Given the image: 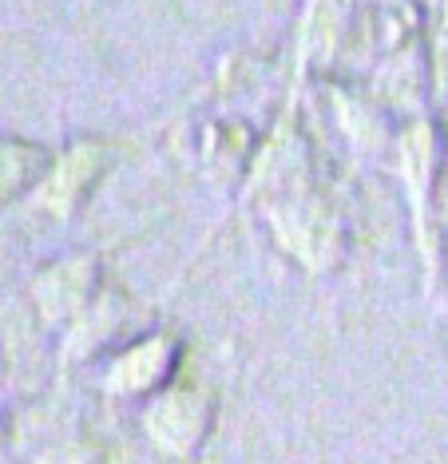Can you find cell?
<instances>
[{
    "mask_svg": "<svg viewBox=\"0 0 448 464\" xmlns=\"http://www.w3.org/2000/svg\"><path fill=\"white\" fill-rule=\"evenodd\" d=\"M147 437L170 457H187L210 429V397L195 389H170L147 409Z\"/></svg>",
    "mask_w": 448,
    "mask_h": 464,
    "instance_id": "1",
    "label": "cell"
},
{
    "mask_svg": "<svg viewBox=\"0 0 448 464\" xmlns=\"http://www.w3.org/2000/svg\"><path fill=\"white\" fill-rule=\"evenodd\" d=\"M278 238L286 242V250H294L306 266H326V258H334V242L337 227L329 223V215L322 207H286L274 215Z\"/></svg>",
    "mask_w": 448,
    "mask_h": 464,
    "instance_id": "2",
    "label": "cell"
},
{
    "mask_svg": "<svg viewBox=\"0 0 448 464\" xmlns=\"http://www.w3.org/2000/svg\"><path fill=\"white\" fill-rule=\"evenodd\" d=\"M92 262L88 258H72V262H60L52 266L48 274H40L36 282V305L48 322H63L88 302V290H92Z\"/></svg>",
    "mask_w": 448,
    "mask_h": 464,
    "instance_id": "3",
    "label": "cell"
},
{
    "mask_svg": "<svg viewBox=\"0 0 448 464\" xmlns=\"http://www.w3.org/2000/svg\"><path fill=\"white\" fill-rule=\"evenodd\" d=\"M167 365H170V342L151 337V342L115 357V365L108 369V389L112 393H143L167 373Z\"/></svg>",
    "mask_w": 448,
    "mask_h": 464,
    "instance_id": "4",
    "label": "cell"
},
{
    "mask_svg": "<svg viewBox=\"0 0 448 464\" xmlns=\"http://www.w3.org/2000/svg\"><path fill=\"white\" fill-rule=\"evenodd\" d=\"M32 160H40V155H24L20 147H0V198L28 183Z\"/></svg>",
    "mask_w": 448,
    "mask_h": 464,
    "instance_id": "5",
    "label": "cell"
},
{
    "mask_svg": "<svg viewBox=\"0 0 448 464\" xmlns=\"http://www.w3.org/2000/svg\"><path fill=\"white\" fill-rule=\"evenodd\" d=\"M32 464H100V460L83 445H56V449H44Z\"/></svg>",
    "mask_w": 448,
    "mask_h": 464,
    "instance_id": "6",
    "label": "cell"
}]
</instances>
